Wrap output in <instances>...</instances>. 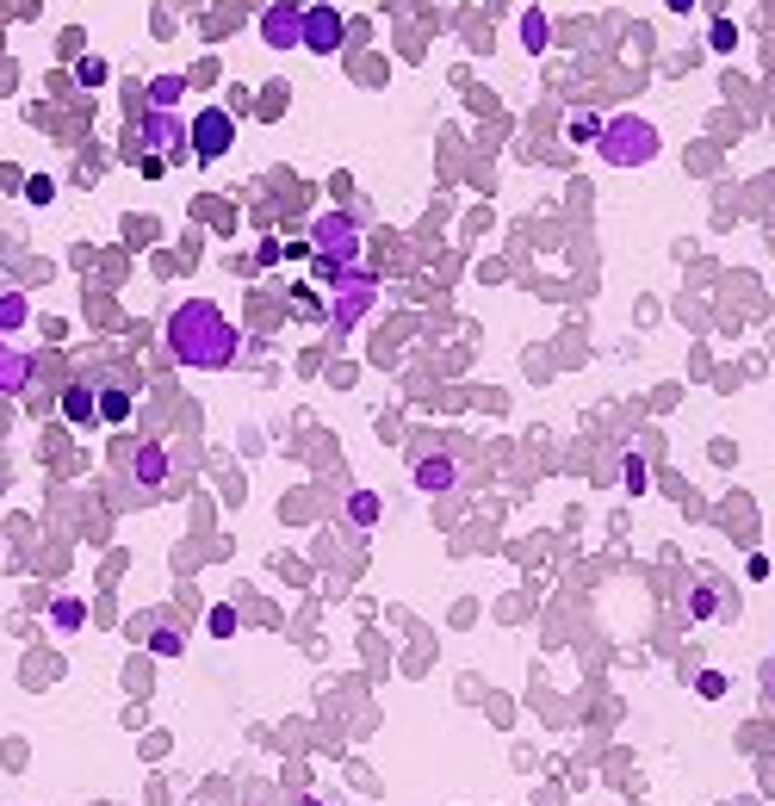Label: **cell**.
Masks as SVG:
<instances>
[{
	"instance_id": "cell-5",
	"label": "cell",
	"mask_w": 775,
	"mask_h": 806,
	"mask_svg": "<svg viewBox=\"0 0 775 806\" xmlns=\"http://www.w3.org/2000/svg\"><path fill=\"white\" fill-rule=\"evenodd\" d=\"M230 143H236V118L224 106H199V118H187V150L199 162H224Z\"/></svg>"
},
{
	"instance_id": "cell-22",
	"label": "cell",
	"mask_w": 775,
	"mask_h": 806,
	"mask_svg": "<svg viewBox=\"0 0 775 806\" xmlns=\"http://www.w3.org/2000/svg\"><path fill=\"white\" fill-rule=\"evenodd\" d=\"M714 615H719L714 590H689V620H714Z\"/></svg>"
},
{
	"instance_id": "cell-30",
	"label": "cell",
	"mask_w": 775,
	"mask_h": 806,
	"mask_svg": "<svg viewBox=\"0 0 775 806\" xmlns=\"http://www.w3.org/2000/svg\"><path fill=\"white\" fill-rule=\"evenodd\" d=\"M664 7H670V13H695V0H664Z\"/></svg>"
},
{
	"instance_id": "cell-3",
	"label": "cell",
	"mask_w": 775,
	"mask_h": 806,
	"mask_svg": "<svg viewBox=\"0 0 775 806\" xmlns=\"http://www.w3.org/2000/svg\"><path fill=\"white\" fill-rule=\"evenodd\" d=\"M310 261H317L323 280L342 273V268H360V217H348V212L317 217V224H310Z\"/></svg>"
},
{
	"instance_id": "cell-12",
	"label": "cell",
	"mask_w": 775,
	"mask_h": 806,
	"mask_svg": "<svg viewBox=\"0 0 775 806\" xmlns=\"http://www.w3.org/2000/svg\"><path fill=\"white\" fill-rule=\"evenodd\" d=\"M62 416H69L75 428H99V398H94V384L87 379L62 391Z\"/></svg>"
},
{
	"instance_id": "cell-19",
	"label": "cell",
	"mask_w": 775,
	"mask_h": 806,
	"mask_svg": "<svg viewBox=\"0 0 775 806\" xmlns=\"http://www.w3.org/2000/svg\"><path fill=\"white\" fill-rule=\"evenodd\" d=\"M150 652L155 657H180V652H187V633H180V627H155V633H150Z\"/></svg>"
},
{
	"instance_id": "cell-23",
	"label": "cell",
	"mask_w": 775,
	"mask_h": 806,
	"mask_svg": "<svg viewBox=\"0 0 775 806\" xmlns=\"http://www.w3.org/2000/svg\"><path fill=\"white\" fill-rule=\"evenodd\" d=\"M25 199H32V205H50V199H57V180H50V174H32V180H25Z\"/></svg>"
},
{
	"instance_id": "cell-24",
	"label": "cell",
	"mask_w": 775,
	"mask_h": 806,
	"mask_svg": "<svg viewBox=\"0 0 775 806\" xmlns=\"http://www.w3.org/2000/svg\"><path fill=\"white\" fill-rule=\"evenodd\" d=\"M75 81H81V87H99V81H106V57H81L75 62Z\"/></svg>"
},
{
	"instance_id": "cell-9",
	"label": "cell",
	"mask_w": 775,
	"mask_h": 806,
	"mask_svg": "<svg viewBox=\"0 0 775 806\" xmlns=\"http://www.w3.org/2000/svg\"><path fill=\"white\" fill-rule=\"evenodd\" d=\"M124 472H131L136 490H162V478H168V447L162 441H143L124 453Z\"/></svg>"
},
{
	"instance_id": "cell-21",
	"label": "cell",
	"mask_w": 775,
	"mask_h": 806,
	"mask_svg": "<svg viewBox=\"0 0 775 806\" xmlns=\"http://www.w3.org/2000/svg\"><path fill=\"white\" fill-rule=\"evenodd\" d=\"M726 689H732V676H726V671H701L695 676V695H701V701H719Z\"/></svg>"
},
{
	"instance_id": "cell-1",
	"label": "cell",
	"mask_w": 775,
	"mask_h": 806,
	"mask_svg": "<svg viewBox=\"0 0 775 806\" xmlns=\"http://www.w3.org/2000/svg\"><path fill=\"white\" fill-rule=\"evenodd\" d=\"M236 347H242L236 342V323L212 298L175 305V317H168V354H175V366H187V372H224V366H236Z\"/></svg>"
},
{
	"instance_id": "cell-28",
	"label": "cell",
	"mask_w": 775,
	"mask_h": 806,
	"mask_svg": "<svg viewBox=\"0 0 775 806\" xmlns=\"http://www.w3.org/2000/svg\"><path fill=\"white\" fill-rule=\"evenodd\" d=\"M627 490H645V460L640 453H627Z\"/></svg>"
},
{
	"instance_id": "cell-15",
	"label": "cell",
	"mask_w": 775,
	"mask_h": 806,
	"mask_svg": "<svg viewBox=\"0 0 775 806\" xmlns=\"http://www.w3.org/2000/svg\"><path fill=\"white\" fill-rule=\"evenodd\" d=\"M32 323V298L25 292H0V335H20Z\"/></svg>"
},
{
	"instance_id": "cell-16",
	"label": "cell",
	"mask_w": 775,
	"mask_h": 806,
	"mask_svg": "<svg viewBox=\"0 0 775 806\" xmlns=\"http://www.w3.org/2000/svg\"><path fill=\"white\" fill-rule=\"evenodd\" d=\"M180 94H187V75H155V81H150V99L162 106V112H175Z\"/></svg>"
},
{
	"instance_id": "cell-8",
	"label": "cell",
	"mask_w": 775,
	"mask_h": 806,
	"mask_svg": "<svg viewBox=\"0 0 775 806\" xmlns=\"http://www.w3.org/2000/svg\"><path fill=\"white\" fill-rule=\"evenodd\" d=\"M305 50L310 57H335V50H342V7L310 0L305 7Z\"/></svg>"
},
{
	"instance_id": "cell-4",
	"label": "cell",
	"mask_w": 775,
	"mask_h": 806,
	"mask_svg": "<svg viewBox=\"0 0 775 806\" xmlns=\"http://www.w3.org/2000/svg\"><path fill=\"white\" fill-rule=\"evenodd\" d=\"M372 298H379V280H372L367 268H342V273H330V310H323V317H330L335 335H348V329L367 323Z\"/></svg>"
},
{
	"instance_id": "cell-25",
	"label": "cell",
	"mask_w": 775,
	"mask_h": 806,
	"mask_svg": "<svg viewBox=\"0 0 775 806\" xmlns=\"http://www.w3.org/2000/svg\"><path fill=\"white\" fill-rule=\"evenodd\" d=\"M205 627H212V639H236V608H212Z\"/></svg>"
},
{
	"instance_id": "cell-6",
	"label": "cell",
	"mask_w": 775,
	"mask_h": 806,
	"mask_svg": "<svg viewBox=\"0 0 775 806\" xmlns=\"http://www.w3.org/2000/svg\"><path fill=\"white\" fill-rule=\"evenodd\" d=\"M136 143H150V155L175 162V155L187 150V118H180V112H162V106H150V118H136Z\"/></svg>"
},
{
	"instance_id": "cell-31",
	"label": "cell",
	"mask_w": 775,
	"mask_h": 806,
	"mask_svg": "<svg viewBox=\"0 0 775 806\" xmlns=\"http://www.w3.org/2000/svg\"><path fill=\"white\" fill-rule=\"evenodd\" d=\"M305 806H317V801H305Z\"/></svg>"
},
{
	"instance_id": "cell-10",
	"label": "cell",
	"mask_w": 775,
	"mask_h": 806,
	"mask_svg": "<svg viewBox=\"0 0 775 806\" xmlns=\"http://www.w3.org/2000/svg\"><path fill=\"white\" fill-rule=\"evenodd\" d=\"M409 484H416V490H428V497H446V490L460 484V465L446 460V453H422V460L409 465Z\"/></svg>"
},
{
	"instance_id": "cell-26",
	"label": "cell",
	"mask_w": 775,
	"mask_h": 806,
	"mask_svg": "<svg viewBox=\"0 0 775 806\" xmlns=\"http://www.w3.org/2000/svg\"><path fill=\"white\" fill-rule=\"evenodd\" d=\"M707 44H714V50H732V44H738V25L732 20H714V25H707Z\"/></svg>"
},
{
	"instance_id": "cell-17",
	"label": "cell",
	"mask_w": 775,
	"mask_h": 806,
	"mask_svg": "<svg viewBox=\"0 0 775 806\" xmlns=\"http://www.w3.org/2000/svg\"><path fill=\"white\" fill-rule=\"evenodd\" d=\"M546 38H552V32H546V13H540V7H527V13H522V44L534 50V57H540Z\"/></svg>"
},
{
	"instance_id": "cell-7",
	"label": "cell",
	"mask_w": 775,
	"mask_h": 806,
	"mask_svg": "<svg viewBox=\"0 0 775 806\" xmlns=\"http://www.w3.org/2000/svg\"><path fill=\"white\" fill-rule=\"evenodd\" d=\"M261 44H267V50H298V44H305V7H298V0L261 7Z\"/></svg>"
},
{
	"instance_id": "cell-18",
	"label": "cell",
	"mask_w": 775,
	"mask_h": 806,
	"mask_svg": "<svg viewBox=\"0 0 775 806\" xmlns=\"http://www.w3.org/2000/svg\"><path fill=\"white\" fill-rule=\"evenodd\" d=\"M348 515H354V528H379V497H372V490H354Z\"/></svg>"
},
{
	"instance_id": "cell-14",
	"label": "cell",
	"mask_w": 775,
	"mask_h": 806,
	"mask_svg": "<svg viewBox=\"0 0 775 806\" xmlns=\"http://www.w3.org/2000/svg\"><path fill=\"white\" fill-rule=\"evenodd\" d=\"M50 627H57V633H81V627H87V602H81V595H57V602H50Z\"/></svg>"
},
{
	"instance_id": "cell-11",
	"label": "cell",
	"mask_w": 775,
	"mask_h": 806,
	"mask_svg": "<svg viewBox=\"0 0 775 806\" xmlns=\"http://www.w3.org/2000/svg\"><path fill=\"white\" fill-rule=\"evenodd\" d=\"M32 354L25 347H13V335H0V398H20L25 384H32Z\"/></svg>"
},
{
	"instance_id": "cell-20",
	"label": "cell",
	"mask_w": 775,
	"mask_h": 806,
	"mask_svg": "<svg viewBox=\"0 0 775 806\" xmlns=\"http://www.w3.org/2000/svg\"><path fill=\"white\" fill-rule=\"evenodd\" d=\"M564 137H571V143H596V137H601V118H596V112H571Z\"/></svg>"
},
{
	"instance_id": "cell-29",
	"label": "cell",
	"mask_w": 775,
	"mask_h": 806,
	"mask_svg": "<svg viewBox=\"0 0 775 806\" xmlns=\"http://www.w3.org/2000/svg\"><path fill=\"white\" fill-rule=\"evenodd\" d=\"M763 689H770V701H775V657L763 664Z\"/></svg>"
},
{
	"instance_id": "cell-2",
	"label": "cell",
	"mask_w": 775,
	"mask_h": 806,
	"mask_svg": "<svg viewBox=\"0 0 775 806\" xmlns=\"http://www.w3.org/2000/svg\"><path fill=\"white\" fill-rule=\"evenodd\" d=\"M596 150H601V162H608V168H645V162L664 150V137H658V125H652V118L620 112V118H608V125H601Z\"/></svg>"
},
{
	"instance_id": "cell-13",
	"label": "cell",
	"mask_w": 775,
	"mask_h": 806,
	"mask_svg": "<svg viewBox=\"0 0 775 806\" xmlns=\"http://www.w3.org/2000/svg\"><path fill=\"white\" fill-rule=\"evenodd\" d=\"M99 398V423H131V410H136V398H131V384H106V391H94Z\"/></svg>"
},
{
	"instance_id": "cell-27",
	"label": "cell",
	"mask_w": 775,
	"mask_h": 806,
	"mask_svg": "<svg viewBox=\"0 0 775 806\" xmlns=\"http://www.w3.org/2000/svg\"><path fill=\"white\" fill-rule=\"evenodd\" d=\"M273 261H286V249H279L273 236H261V249H254V268H273Z\"/></svg>"
}]
</instances>
